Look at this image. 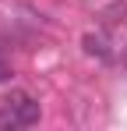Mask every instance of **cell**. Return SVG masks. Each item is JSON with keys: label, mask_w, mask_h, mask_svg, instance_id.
<instances>
[{"label": "cell", "mask_w": 127, "mask_h": 131, "mask_svg": "<svg viewBox=\"0 0 127 131\" xmlns=\"http://www.w3.org/2000/svg\"><path fill=\"white\" fill-rule=\"evenodd\" d=\"M11 74H14V71H11V64H7V60H4V57H0V82H7V78H11Z\"/></svg>", "instance_id": "3957f363"}, {"label": "cell", "mask_w": 127, "mask_h": 131, "mask_svg": "<svg viewBox=\"0 0 127 131\" xmlns=\"http://www.w3.org/2000/svg\"><path fill=\"white\" fill-rule=\"evenodd\" d=\"M81 46H85V53H88V57H95V60H109V57H113L109 39H106L103 32H85Z\"/></svg>", "instance_id": "7a4b0ae2"}, {"label": "cell", "mask_w": 127, "mask_h": 131, "mask_svg": "<svg viewBox=\"0 0 127 131\" xmlns=\"http://www.w3.org/2000/svg\"><path fill=\"white\" fill-rule=\"evenodd\" d=\"M39 124V103L28 92H11L0 106V131H18Z\"/></svg>", "instance_id": "6da1fadb"}]
</instances>
